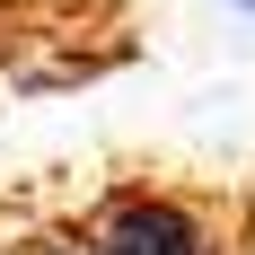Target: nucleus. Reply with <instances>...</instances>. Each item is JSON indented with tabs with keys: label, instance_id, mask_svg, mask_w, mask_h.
<instances>
[{
	"label": "nucleus",
	"instance_id": "1",
	"mask_svg": "<svg viewBox=\"0 0 255 255\" xmlns=\"http://www.w3.org/2000/svg\"><path fill=\"white\" fill-rule=\"evenodd\" d=\"M79 255H229V203L203 185H106L79 220Z\"/></svg>",
	"mask_w": 255,
	"mask_h": 255
},
{
	"label": "nucleus",
	"instance_id": "2",
	"mask_svg": "<svg viewBox=\"0 0 255 255\" xmlns=\"http://www.w3.org/2000/svg\"><path fill=\"white\" fill-rule=\"evenodd\" d=\"M247 9H255V0H247Z\"/></svg>",
	"mask_w": 255,
	"mask_h": 255
}]
</instances>
